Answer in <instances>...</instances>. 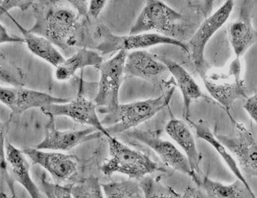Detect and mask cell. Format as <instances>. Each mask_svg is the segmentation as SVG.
Instances as JSON below:
<instances>
[{
  "label": "cell",
  "instance_id": "obj_28",
  "mask_svg": "<svg viewBox=\"0 0 257 198\" xmlns=\"http://www.w3.org/2000/svg\"><path fill=\"white\" fill-rule=\"evenodd\" d=\"M40 190L45 194L46 197L50 198H72L71 189L73 183L61 185L60 184L51 183L46 180L44 176L40 177Z\"/></svg>",
  "mask_w": 257,
  "mask_h": 198
},
{
  "label": "cell",
  "instance_id": "obj_11",
  "mask_svg": "<svg viewBox=\"0 0 257 198\" xmlns=\"http://www.w3.org/2000/svg\"><path fill=\"white\" fill-rule=\"evenodd\" d=\"M126 134L152 148L166 166L174 170L185 174L191 178L196 175L190 168L185 154L173 142L162 139L156 132L134 130L130 132L127 131Z\"/></svg>",
  "mask_w": 257,
  "mask_h": 198
},
{
  "label": "cell",
  "instance_id": "obj_9",
  "mask_svg": "<svg viewBox=\"0 0 257 198\" xmlns=\"http://www.w3.org/2000/svg\"><path fill=\"white\" fill-rule=\"evenodd\" d=\"M235 123L232 136L216 134V138L237 161L244 175L257 177V140L242 123Z\"/></svg>",
  "mask_w": 257,
  "mask_h": 198
},
{
  "label": "cell",
  "instance_id": "obj_32",
  "mask_svg": "<svg viewBox=\"0 0 257 198\" xmlns=\"http://www.w3.org/2000/svg\"><path fill=\"white\" fill-rule=\"evenodd\" d=\"M61 1V0H58ZM69 3L75 10H77V14L82 16H88V10H89V4L90 0H63Z\"/></svg>",
  "mask_w": 257,
  "mask_h": 198
},
{
  "label": "cell",
  "instance_id": "obj_12",
  "mask_svg": "<svg viewBox=\"0 0 257 198\" xmlns=\"http://www.w3.org/2000/svg\"><path fill=\"white\" fill-rule=\"evenodd\" d=\"M0 100L2 104L11 109L13 114H21L31 108H42L52 104L69 102L68 98H58L23 86L1 87Z\"/></svg>",
  "mask_w": 257,
  "mask_h": 198
},
{
  "label": "cell",
  "instance_id": "obj_30",
  "mask_svg": "<svg viewBox=\"0 0 257 198\" xmlns=\"http://www.w3.org/2000/svg\"><path fill=\"white\" fill-rule=\"evenodd\" d=\"M40 0H1V14H6L11 10L19 8L22 11H25L33 7Z\"/></svg>",
  "mask_w": 257,
  "mask_h": 198
},
{
  "label": "cell",
  "instance_id": "obj_16",
  "mask_svg": "<svg viewBox=\"0 0 257 198\" xmlns=\"http://www.w3.org/2000/svg\"><path fill=\"white\" fill-rule=\"evenodd\" d=\"M168 71L159 56L147 50H133L127 54L125 62V75L139 78L151 82H157Z\"/></svg>",
  "mask_w": 257,
  "mask_h": 198
},
{
  "label": "cell",
  "instance_id": "obj_13",
  "mask_svg": "<svg viewBox=\"0 0 257 198\" xmlns=\"http://www.w3.org/2000/svg\"><path fill=\"white\" fill-rule=\"evenodd\" d=\"M97 108L94 101L89 100L82 94H78L74 99L70 100L69 102L50 104L42 108L41 110L48 116H63L69 117L76 122L93 126L108 138L111 136L106 131L105 128L98 117Z\"/></svg>",
  "mask_w": 257,
  "mask_h": 198
},
{
  "label": "cell",
  "instance_id": "obj_1",
  "mask_svg": "<svg viewBox=\"0 0 257 198\" xmlns=\"http://www.w3.org/2000/svg\"><path fill=\"white\" fill-rule=\"evenodd\" d=\"M55 0L33 6L36 18L31 32L44 36L66 54L74 48L86 47L89 38L85 24L75 10L55 4Z\"/></svg>",
  "mask_w": 257,
  "mask_h": 198
},
{
  "label": "cell",
  "instance_id": "obj_26",
  "mask_svg": "<svg viewBox=\"0 0 257 198\" xmlns=\"http://www.w3.org/2000/svg\"><path fill=\"white\" fill-rule=\"evenodd\" d=\"M0 145H1V154H0V174H1V184L3 182L7 184L11 193V197H16L15 189H14V178L11 176L10 170H9V163L6 159V140L8 130L9 128V122H1L0 124Z\"/></svg>",
  "mask_w": 257,
  "mask_h": 198
},
{
  "label": "cell",
  "instance_id": "obj_19",
  "mask_svg": "<svg viewBox=\"0 0 257 198\" xmlns=\"http://www.w3.org/2000/svg\"><path fill=\"white\" fill-rule=\"evenodd\" d=\"M6 15L10 18L19 28L25 39V44H26L28 48L33 54L39 57L55 68H58L65 61L66 58L50 40L44 36L31 32L29 30H26L9 12Z\"/></svg>",
  "mask_w": 257,
  "mask_h": 198
},
{
  "label": "cell",
  "instance_id": "obj_31",
  "mask_svg": "<svg viewBox=\"0 0 257 198\" xmlns=\"http://www.w3.org/2000/svg\"><path fill=\"white\" fill-rule=\"evenodd\" d=\"M243 108L257 125V88L252 96H247L243 104Z\"/></svg>",
  "mask_w": 257,
  "mask_h": 198
},
{
  "label": "cell",
  "instance_id": "obj_22",
  "mask_svg": "<svg viewBox=\"0 0 257 198\" xmlns=\"http://www.w3.org/2000/svg\"><path fill=\"white\" fill-rule=\"evenodd\" d=\"M197 186L205 192L207 197L214 198H256L253 190H249L237 180L231 184H224L204 176L196 175L193 178Z\"/></svg>",
  "mask_w": 257,
  "mask_h": 198
},
{
  "label": "cell",
  "instance_id": "obj_7",
  "mask_svg": "<svg viewBox=\"0 0 257 198\" xmlns=\"http://www.w3.org/2000/svg\"><path fill=\"white\" fill-rule=\"evenodd\" d=\"M182 14L171 8L161 0H147L130 34L155 32L174 38L181 22Z\"/></svg>",
  "mask_w": 257,
  "mask_h": 198
},
{
  "label": "cell",
  "instance_id": "obj_20",
  "mask_svg": "<svg viewBox=\"0 0 257 198\" xmlns=\"http://www.w3.org/2000/svg\"><path fill=\"white\" fill-rule=\"evenodd\" d=\"M6 159L9 163V170L14 180L20 184L33 198L41 197V190L36 186L30 172V164L25 153L7 142L6 145Z\"/></svg>",
  "mask_w": 257,
  "mask_h": 198
},
{
  "label": "cell",
  "instance_id": "obj_15",
  "mask_svg": "<svg viewBox=\"0 0 257 198\" xmlns=\"http://www.w3.org/2000/svg\"><path fill=\"white\" fill-rule=\"evenodd\" d=\"M252 0H242L239 16L228 28V39L235 58H241L257 42L251 18Z\"/></svg>",
  "mask_w": 257,
  "mask_h": 198
},
{
  "label": "cell",
  "instance_id": "obj_33",
  "mask_svg": "<svg viewBox=\"0 0 257 198\" xmlns=\"http://www.w3.org/2000/svg\"><path fill=\"white\" fill-rule=\"evenodd\" d=\"M0 42L3 44H14V42H25L23 38L17 37V36L11 34L7 28L1 24L0 26Z\"/></svg>",
  "mask_w": 257,
  "mask_h": 198
},
{
  "label": "cell",
  "instance_id": "obj_25",
  "mask_svg": "<svg viewBox=\"0 0 257 198\" xmlns=\"http://www.w3.org/2000/svg\"><path fill=\"white\" fill-rule=\"evenodd\" d=\"M71 194L74 198H104V192L99 178L93 176L74 182Z\"/></svg>",
  "mask_w": 257,
  "mask_h": 198
},
{
  "label": "cell",
  "instance_id": "obj_6",
  "mask_svg": "<svg viewBox=\"0 0 257 198\" xmlns=\"http://www.w3.org/2000/svg\"><path fill=\"white\" fill-rule=\"evenodd\" d=\"M128 52L120 50L99 66L100 78L95 104L100 114L113 112L119 104V91L125 75V62Z\"/></svg>",
  "mask_w": 257,
  "mask_h": 198
},
{
  "label": "cell",
  "instance_id": "obj_5",
  "mask_svg": "<svg viewBox=\"0 0 257 198\" xmlns=\"http://www.w3.org/2000/svg\"><path fill=\"white\" fill-rule=\"evenodd\" d=\"M201 78L209 94L218 101L228 113L236 101L238 100H245L247 98L246 88L242 78L240 60H233L226 74H209L207 72Z\"/></svg>",
  "mask_w": 257,
  "mask_h": 198
},
{
  "label": "cell",
  "instance_id": "obj_18",
  "mask_svg": "<svg viewBox=\"0 0 257 198\" xmlns=\"http://www.w3.org/2000/svg\"><path fill=\"white\" fill-rule=\"evenodd\" d=\"M166 132L185 152L192 171L198 175H203L200 168L201 154L196 147L194 136L187 124L182 120L171 118L166 124Z\"/></svg>",
  "mask_w": 257,
  "mask_h": 198
},
{
  "label": "cell",
  "instance_id": "obj_4",
  "mask_svg": "<svg viewBox=\"0 0 257 198\" xmlns=\"http://www.w3.org/2000/svg\"><path fill=\"white\" fill-rule=\"evenodd\" d=\"M95 36L99 40L96 49L101 55L125 50L128 52L142 50L159 45H171L180 48L184 52H189L188 44L176 38L168 37L155 32H144L128 36L112 34L104 24H99L96 28Z\"/></svg>",
  "mask_w": 257,
  "mask_h": 198
},
{
  "label": "cell",
  "instance_id": "obj_14",
  "mask_svg": "<svg viewBox=\"0 0 257 198\" xmlns=\"http://www.w3.org/2000/svg\"><path fill=\"white\" fill-rule=\"evenodd\" d=\"M25 154L35 164H39L52 176L56 183L61 184L74 178L78 172L75 156L56 151L45 152L36 148H25Z\"/></svg>",
  "mask_w": 257,
  "mask_h": 198
},
{
  "label": "cell",
  "instance_id": "obj_27",
  "mask_svg": "<svg viewBox=\"0 0 257 198\" xmlns=\"http://www.w3.org/2000/svg\"><path fill=\"white\" fill-rule=\"evenodd\" d=\"M144 198H181L182 196L172 188L165 186L158 180L145 176L139 180Z\"/></svg>",
  "mask_w": 257,
  "mask_h": 198
},
{
  "label": "cell",
  "instance_id": "obj_35",
  "mask_svg": "<svg viewBox=\"0 0 257 198\" xmlns=\"http://www.w3.org/2000/svg\"><path fill=\"white\" fill-rule=\"evenodd\" d=\"M214 2H215V0H204V3H203V12H204L205 18H207V17L212 14Z\"/></svg>",
  "mask_w": 257,
  "mask_h": 198
},
{
  "label": "cell",
  "instance_id": "obj_10",
  "mask_svg": "<svg viewBox=\"0 0 257 198\" xmlns=\"http://www.w3.org/2000/svg\"><path fill=\"white\" fill-rule=\"evenodd\" d=\"M102 136H104V133L93 126L79 130H59L55 125V116H50L45 126L44 139L35 148L41 150L69 152L80 144L96 140Z\"/></svg>",
  "mask_w": 257,
  "mask_h": 198
},
{
  "label": "cell",
  "instance_id": "obj_17",
  "mask_svg": "<svg viewBox=\"0 0 257 198\" xmlns=\"http://www.w3.org/2000/svg\"><path fill=\"white\" fill-rule=\"evenodd\" d=\"M159 58L167 66L168 71L175 79L177 86L182 93L184 102L183 115L186 120L190 116L192 102L201 98H207V96L201 91L193 76L181 64L166 56H159Z\"/></svg>",
  "mask_w": 257,
  "mask_h": 198
},
{
  "label": "cell",
  "instance_id": "obj_3",
  "mask_svg": "<svg viewBox=\"0 0 257 198\" xmlns=\"http://www.w3.org/2000/svg\"><path fill=\"white\" fill-rule=\"evenodd\" d=\"M107 138L110 158L101 167V172L107 176L118 172L130 178L140 180L155 172H165L148 155L130 148L115 136Z\"/></svg>",
  "mask_w": 257,
  "mask_h": 198
},
{
  "label": "cell",
  "instance_id": "obj_2",
  "mask_svg": "<svg viewBox=\"0 0 257 198\" xmlns=\"http://www.w3.org/2000/svg\"><path fill=\"white\" fill-rule=\"evenodd\" d=\"M175 88H171L160 96L145 100L119 104L118 107L101 121L109 136L127 132L155 116L167 107Z\"/></svg>",
  "mask_w": 257,
  "mask_h": 198
},
{
  "label": "cell",
  "instance_id": "obj_34",
  "mask_svg": "<svg viewBox=\"0 0 257 198\" xmlns=\"http://www.w3.org/2000/svg\"><path fill=\"white\" fill-rule=\"evenodd\" d=\"M107 2V0H90L88 16L92 18H97Z\"/></svg>",
  "mask_w": 257,
  "mask_h": 198
},
{
  "label": "cell",
  "instance_id": "obj_24",
  "mask_svg": "<svg viewBox=\"0 0 257 198\" xmlns=\"http://www.w3.org/2000/svg\"><path fill=\"white\" fill-rule=\"evenodd\" d=\"M104 197L108 198H144L139 182L130 178L121 182H112L102 184Z\"/></svg>",
  "mask_w": 257,
  "mask_h": 198
},
{
  "label": "cell",
  "instance_id": "obj_21",
  "mask_svg": "<svg viewBox=\"0 0 257 198\" xmlns=\"http://www.w3.org/2000/svg\"><path fill=\"white\" fill-rule=\"evenodd\" d=\"M103 62V57L98 50L87 47L80 48L56 68L55 78L59 82H65L71 78L79 70L86 66H94L99 69Z\"/></svg>",
  "mask_w": 257,
  "mask_h": 198
},
{
  "label": "cell",
  "instance_id": "obj_23",
  "mask_svg": "<svg viewBox=\"0 0 257 198\" xmlns=\"http://www.w3.org/2000/svg\"><path fill=\"white\" fill-rule=\"evenodd\" d=\"M186 120L194 128L198 138L202 139L204 142H208L209 145L212 146V148L218 152L220 158L226 163L229 170L235 176L236 178L241 180L247 186V188L252 190L233 155L230 154L227 148L217 138L216 136L211 131L209 126L206 124L195 122L190 120V118H186Z\"/></svg>",
  "mask_w": 257,
  "mask_h": 198
},
{
  "label": "cell",
  "instance_id": "obj_8",
  "mask_svg": "<svg viewBox=\"0 0 257 198\" xmlns=\"http://www.w3.org/2000/svg\"><path fill=\"white\" fill-rule=\"evenodd\" d=\"M234 7V0H225L220 8L205 18L189 40V52L191 54L195 68L201 78L207 72L204 52L208 42L226 23Z\"/></svg>",
  "mask_w": 257,
  "mask_h": 198
},
{
  "label": "cell",
  "instance_id": "obj_29",
  "mask_svg": "<svg viewBox=\"0 0 257 198\" xmlns=\"http://www.w3.org/2000/svg\"><path fill=\"white\" fill-rule=\"evenodd\" d=\"M1 82H6L12 86H23L24 74L17 66H13L2 56Z\"/></svg>",
  "mask_w": 257,
  "mask_h": 198
}]
</instances>
